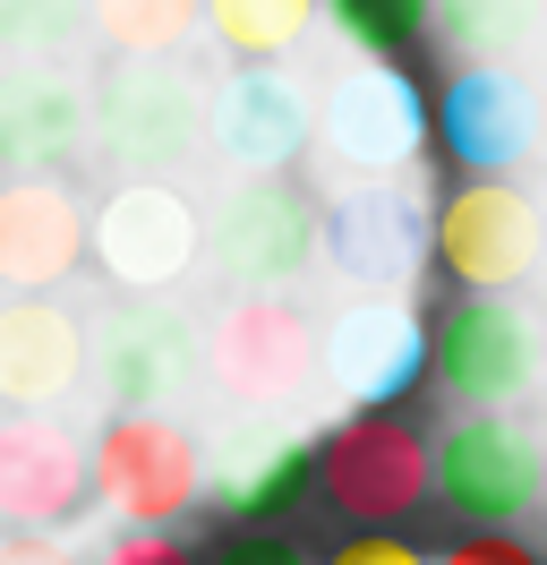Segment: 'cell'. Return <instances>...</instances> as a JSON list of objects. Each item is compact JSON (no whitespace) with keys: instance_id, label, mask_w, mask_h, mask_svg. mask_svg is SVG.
I'll return each instance as SVG.
<instances>
[{"instance_id":"7a4b0ae2","label":"cell","mask_w":547,"mask_h":565,"mask_svg":"<svg viewBox=\"0 0 547 565\" xmlns=\"http://www.w3.org/2000/svg\"><path fill=\"white\" fill-rule=\"evenodd\" d=\"M205 377L197 318L171 291H129L120 309L95 318V386L111 412H163Z\"/></svg>"},{"instance_id":"ffe728a7","label":"cell","mask_w":547,"mask_h":565,"mask_svg":"<svg viewBox=\"0 0 547 565\" xmlns=\"http://www.w3.org/2000/svg\"><path fill=\"white\" fill-rule=\"evenodd\" d=\"M86 138V104L52 70H9L0 77V172L9 180H61Z\"/></svg>"},{"instance_id":"e0dca14e","label":"cell","mask_w":547,"mask_h":565,"mask_svg":"<svg viewBox=\"0 0 547 565\" xmlns=\"http://www.w3.org/2000/svg\"><path fill=\"white\" fill-rule=\"evenodd\" d=\"M77 377H95V326H77L43 291H18L0 309V403L9 412H52Z\"/></svg>"},{"instance_id":"cb8c5ba5","label":"cell","mask_w":547,"mask_h":565,"mask_svg":"<svg viewBox=\"0 0 547 565\" xmlns=\"http://www.w3.org/2000/svg\"><path fill=\"white\" fill-rule=\"evenodd\" d=\"M95 26L120 52H171L197 26V0H95Z\"/></svg>"},{"instance_id":"ba28073f","label":"cell","mask_w":547,"mask_h":565,"mask_svg":"<svg viewBox=\"0 0 547 565\" xmlns=\"http://www.w3.org/2000/svg\"><path fill=\"white\" fill-rule=\"evenodd\" d=\"M325 489V437H308L291 420H266V412H248V420L205 455V497H214V514L239 531H266L282 514H300L308 497Z\"/></svg>"},{"instance_id":"7402d4cb","label":"cell","mask_w":547,"mask_h":565,"mask_svg":"<svg viewBox=\"0 0 547 565\" xmlns=\"http://www.w3.org/2000/svg\"><path fill=\"white\" fill-rule=\"evenodd\" d=\"M308 9H317V0H205L214 35L232 43L239 61H274V52H291L300 26H308Z\"/></svg>"},{"instance_id":"9c48e42d","label":"cell","mask_w":547,"mask_h":565,"mask_svg":"<svg viewBox=\"0 0 547 565\" xmlns=\"http://www.w3.org/2000/svg\"><path fill=\"white\" fill-rule=\"evenodd\" d=\"M325 497L360 531L403 523L419 497H437V446L394 412H360V420L325 428Z\"/></svg>"},{"instance_id":"4316f807","label":"cell","mask_w":547,"mask_h":565,"mask_svg":"<svg viewBox=\"0 0 547 565\" xmlns=\"http://www.w3.org/2000/svg\"><path fill=\"white\" fill-rule=\"evenodd\" d=\"M325 565H428V557H419L403 531L385 523V531H351L342 548H325Z\"/></svg>"},{"instance_id":"d4e9b609","label":"cell","mask_w":547,"mask_h":565,"mask_svg":"<svg viewBox=\"0 0 547 565\" xmlns=\"http://www.w3.org/2000/svg\"><path fill=\"white\" fill-rule=\"evenodd\" d=\"M86 18V0H0V43L9 52H61Z\"/></svg>"},{"instance_id":"44dd1931","label":"cell","mask_w":547,"mask_h":565,"mask_svg":"<svg viewBox=\"0 0 547 565\" xmlns=\"http://www.w3.org/2000/svg\"><path fill=\"white\" fill-rule=\"evenodd\" d=\"M437 26L462 61H513L539 35V0H437Z\"/></svg>"},{"instance_id":"7c38bea8","label":"cell","mask_w":547,"mask_h":565,"mask_svg":"<svg viewBox=\"0 0 547 565\" xmlns=\"http://www.w3.org/2000/svg\"><path fill=\"white\" fill-rule=\"evenodd\" d=\"M437 266L462 291H513L539 266V206L513 180H462L437 206Z\"/></svg>"},{"instance_id":"ac0fdd59","label":"cell","mask_w":547,"mask_h":565,"mask_svg":"<svg viewBox=\"0 0 547 565\" xmlns=\"http://www.w3.org/2000/svg\"><path fill=\"white\" fill-rule=\"evenodd\" d=\"M86 248H95V223L77 214L68 180H9L0 189V282L9 291L68 282Z\"/></svg>"},{"instance_id":"603a6c76","label":"cell","mask_w":547,"mask_h":565,"mask_svg":"<svg viewBox=\"0 0 547 565\" xmlns=\"http://www.w3.org/2000/svg\"><path fill=\"white\" fill-rule=\"evenodd\" d=\"M334 9V26L368 61H394V52H410V43L428 35V18H437V0H325Z\"/></svg>"},{"instance_id":"2e32d148","label":"cell","mask_w":547,"mask_h":565,"mask_svg":"<svg viewBox=\"0 0 547 565\" xmlns=\"http://www.w3.org/2000/svg\"><path fill=\"white\" fill-rule=\"evenodd\" d=\"M428 248H437V223L419 214V198H410L403 180L342 189V206H325V257H334V275L368 282V291L410 282Z\"/></svg>"},{"instance_id":"52a82bcc","label":"cell","mask_w":547,"mask_h":565,"mask_svg":"<svg viewBox=\"0 0 547 565\" xmlns=\"http://www.w3.org/2000/svg\"><path fill=\"white\" fill-rule=\"evenodd\" d=\"M547 489V455L522 420H453L437 437V505L471 531H513Z\"/></svg>"},{"instance_id":"5bb4252c","label":"cell","mask_w":547,"mask_h":565,"mask_svg":"<svg viewBox=\"0 0 547 565\" xmlns=\"http://www.w3.org/2000/svg\"><path fill=\"white\" fill-rule=\"evenodd\" d=\"M197 257V214L163 180H120L95 214V266L120 291H171Z\"/></svg>"},{"instance_id":"9a60e30c","label":"cell","mask_w":547,"mask_h":565,"mask_svg":"<svg viewBox=\"0 0 547 565\" xmlns=\"http://www.w3.org/2000/svg\"><path fill=\"white\" fill-rule=\"evenodd\" d=\"M95 497V455L43 412L0 420V531H61Z\"/></svg>"},{"instance_id":"277c9868","label":"cell","mask_w":547,"mask_h":565,"mask_svg":"<svg viewBox=\"0 0 547 565\" xmlns=\"http://www.w3.org/2000/svg\"><path fill=\"white\" fill-rule=\"evenodd\" d=\"M205 248H214V266L239 291H282L291 275H308L325 257V206L291 172H239V189L223 198Z\"/></svg>"},{"instance_id":"8fae6325","label":"cell","mask_w":547,"mask_h":565,"mask_svg":"<svg viewBox=\"0 0 547 565\" xmlns=\"http://www.w3.org/2000/svg\"><path fill=\"white\" fill-rule=\"evenodd\" d=\"M419 138H437V111L403 70H351L325 95V154L351 180H403L419 163Z\"/></svg>"},{"instance_id":"d6986e66","label":"cell","mask_w":547,"mask_h":565,"mask_svg":"<svg viewBox=\"0 0 547 565\" xmlns=\"http://www.w3.org/2000/svg\"><path fill=\"white\" fill-rule=\"evenodd\" d=\"M214 138L239 172H291V154L317 138V104H308L300 77L282 70H239L214 104Z\"/></svg>"},{"instance_id":"f546056e","label":"cell","mask_w":547,"mask_h":565,"mask_svg":"<svg viewBox=\"0 0 547 565\" xmlns=\"http://www.w3.org/2000/svg\"><path fill=\"white\" fill-rule=\"evenodd\" d=\"M214 565H308L300 548H282V540H266V531H248V540H232Z\"/></svg>"},{"instance_id":"3957f363","label":"cell","mask_w":547,"mask_h":565,"mask_svg":"<svg viewBox=\"0 0 547 565\" xmlns=\"http://www.w3.org/2000/svg\"><path fill=\"white\" fill-rule=\"evenodd\" d=\"M95 497L129 531H171L205 497L197 437L180 420H163V412H111L95 437Z\"/></svg>"},{"instance_id":"5b68a950","label":"cell","mask_w":547,"mask_h":565,"mask_svg":"<svg viewBox=\"0 0 547 565\" xmlns=\"http://www.w3.org/2000/svg\"><path fill=\"white\" fill-rule=\"evenodd\" d=\"M428 343H437V377L453 403L471 412H496L513 394H530L539 377V318L513 300V291H462L428 318Z\"/></svg>"},{"instance_id":"4fadbf2b","label":"cell","mask_w":547,"mask_h":565,"mask_svg":"<svg viewBox=\"0 0 547 565\" xmlns=\"http://www.w3.org/2000/svg\"><path fill=\"white\" fill-rule=\"evenodd\" d=\"M539 138V104L505 61H471V70L444 77L437 95V146L462 180H505Z\"/></svg>"},{"instance_id":"8992f818","label":"cell","mask_w":547,"mask_h":565,"mask_svg":"<svg viewBox=\"0 0 547 565\" xmlns=\"http://www.w3.org/2000/svg\"><path fill=\"white\" fill-rule=\"evenodd\" d=\"M205 129V104L197 86L171 70L163 52H129L120 70H103L95 86V146L111 154V172L120 180H154L171 172Z\"/></svg>"},{"instance_id":"30bf717a","label":"cell","mask_w":547,"mask_h":565,"mask_svg":"<svg viewBox=\"0 0 547 565\" xmlns=\"http://www.w3.org/2000/svg\"><path fill=\"white\" fill-rule=\"evenodd\" d=\"M428 369H437V343H428L419 309L394 300V291H368V300H351V309L325 326V386H334L342 403H360V412L403 403Z\"/></svg>"},{"instance_id":"6da1fadb","label":"cell","mask_w":547,"mask_h":565,"mask_svg":"<svg viewBox=\"0 0 547 565\" xmlns=\"http://www.w3.org/2000/svg\"><path fill=\"white\" fill-rule=\"evenodd\" d=\"M205 377L232 394L239 412H274L300 403L325 377V334L282 300V291H239L205 334Z\"/></svg>"},{"instance_id":"f1b7e54d","label":"cell","mask_w":547,"mask_h":565,"mask_svg":"<svg viewBox=\"0 0 547 565\" xmlns=\"http://www.w3.org/2000/svg\"><path fill=\"white\" fill-rule=\"evenodd\" d=\"M0 565H68V548L52 531H9V540H0Z\"/></svg>"},{"instance_id":"484cf974","label":"cell","mask_w":547,"mask_h":565,"mask_svg":"<svg viewBox=\"0 0 547 565\" xmlns=\"http://www.w3.org/2000/svg\"><path fill=\"white\" fill-rule=\"evenodd\" d=\"M437 565H547L530 540H513V531H462Z\"/></svg>"},{"instance_id":"83f0119b","label":"cell","mask_w":547,"mask_h":565,"mask_svg":"<svg viewBox=\"0 0 547 565\" xmlns=\"http://www.w3.org/2000/svg\"><path fill=\"white\" fill-rule=\"evenodd\" d=\"M103 565H197L189 540H171V531H129V540H111Z\"/></svg>"}]
</instances>
